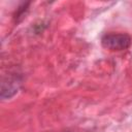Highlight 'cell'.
Wrapping results in <instances>:
<instances>
[{"label":"cell","mask_w":132,"mask_h":132,"mask_svg":"<svg viewBox=\"0 0 132 132\" xmlns=\"http://www.w3.org/2000/svg\"><path fill=\"white\" fill-rule=\"evenodd\" d=\"M101 44L109 51H124L131 45V37L126 33H108L102 37Z\"/></svg>","instance_id":"6da1fadb"}]
</instances>
